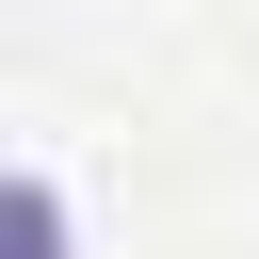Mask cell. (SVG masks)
Masks as SVG:
<instances>
[{"instance_id":"6da1fadb","label":"cell","mask_w":259,"mask_h":259,"mask_svg":"<svg viewBox=\"0 0 259 259\" xmlns=\"http://www.w3.org/2000/svg\"><path fill=\"white\" fill-rule=\"evenodd\" d=\"M0 259H65V194H49V178L0 194Z\"/></svg>"}]
</instances>
